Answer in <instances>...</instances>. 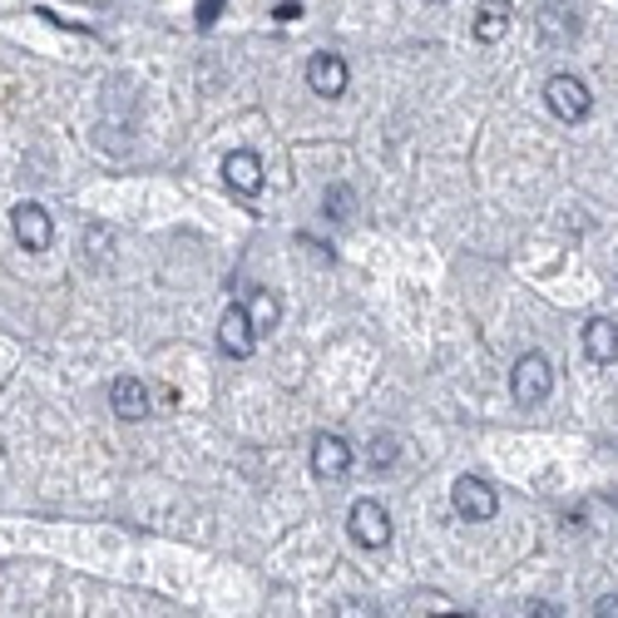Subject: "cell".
<instances>
[{
  "label": "cell",
  "mask_w": 618,
  "mask_h": 618,
  "mask_svg": "<svg viewBox=\"0 0 618 618\" xmlns=\"http://www.w3.org/2000/svg\"><path fill=\"white\" fill-rule=\"evenodd\" d=\"M347 80H351V70H347L341 55L317 50L307 60V85H312V94H322V100H341V94H347Z\"/></svg>",
  "instance_id": "obj_6"
},
{
  "label": "cell",
  "mask_w": 618,
  "mask_h": 618,
  "mask_svg": "<svg viewBox=\"0 0 618 618\" xmlns=\"http://www.w3.org/2000/svg\"><path fill=\"white\" fill-rule=\"evenodd\" d=\"M223 183H228L233 193H258L262 189V159L248 149L228 154V159H223Z\"/></svg>",
  "instance_id": "obj_13"
},
{
  "label": "cell",
  "mask_w": 618,
  "mask_h": 618,
  "mask_svg": "<svg viewBox=\"0 0 618 618\" xmlns=\"http://www.w3.org/2000/svg\"><path fill=\"white\" fill-rule=\"evenodd\" d=\"M594 614H598V618H618V598H614V594H608V598H598V604H594Z\"/></svg>",
  "instance_id": "obj_18"
},
{
  "label": "cell",
  "mask_w": 618,
  "mask_h": 618,
  "mask_svg": "<svg viewBox=\"0 0 618 618\" xmlns=\"http://www.w3.org/2000/svg\"><path fill=\"white\" fill-rule=\"evenodd\" d=\"M297 15H302V5H292V0L288 5H278V21H297Z\"/></svg>",
  "instance_id": "obj_19"
},
{
  "label": "cell",
  "mask_w": 618,
  "mask_h": 618,
  "mask_svg": "<svg viewBox=\"0 0 618 618\" xmlns=\"http://www.w3.org/2000/svg\"><path fill=\"white\" fill-rule=\"evenodd\" d=\"M450 509H456L460 519H470V525H485V519H495L499 499L480 475H460L456 485H450Z\"/></svg>",
  "instance_id": "obj_1"
},
{
  "label": "cell",
  "mask_w": 618,
  "mask_h": 618,
  "mask_svg": "<svg viewBox=\"0 0 618 618\" xmlns=\"http://www.w3.org/2000/svg\"><path fill=\"white\" fill-rule=\"evenodd\" d=\"M347 470H351V446L337 436V430L312 436V475L317 480H341Z\"/></svg>",
  "instance_id": "obj_8"
},
{
  "label": "cell",
  "mask_w": 618,
  "mask_h": 618,
  "mask_svg": "<svg viewBox=\"0 0 618 618\" xmlns=\"http://www.w3.org/2000/svg\"><path fill=\"white\" fill-rule=\"evenodd\" d=\"M218 15H223V0H203V5H199V31H213V25H218Z\"/></svg>",
  "instance_id": "obj_17"
},
{
  "label": "cell",
  "mask_w": 618,
  "mask_h": 618,
  "mask_svg": "<svg viewBox=\"0 0 618 618\" xmlns=\"http://www.w3.org/2000/svg\"><path fill=\"white\" fill-rule=\"evenodd\" d=\"M322 213H327L332 223H347L351 213H357V193H351L347 183H332V189L322 193Z\"/></svg>",
  "instance_id": "obj_15"
},
{
  "label": "cell",
  "mask_w": 618,
  "mask_h": 618,
  "mask_svg": "<svg viewBox=\"0 0 618 618\" xmlns=\"http://www.w3.org/2000/svg\"><path fill=\"white\" fill-rule=\"evenodd\" d=\"M11 228H15V238H21L25 252H45L55 243V223L41 203H21V209L11 213Z\"/></svg>",
  "instance_id": "obj_9"
},
{
  "label": "cell",
  "mask_w": 618,
  "mask_h": 618,
  "mask_svg": "<svg viewBox=\"0 0 618 618\" xmlns=\"http://www.w3.org/2000/svg\"><path fill=\"white\" fill-rule=\"evenodd\" d=\"M347 529H351V539H357L361 549H381L391 539V515L377 505V499H357V505H351Z\"/></svg>",
  "instance_id": "obj_7"
},
{
  "label": "cell",
  "mask_w": 618,
  "mask_h": 618,
  "mask_svg": "<svg viewBox=\"0 0 618 618\" xmlns=\"http://www.w3.org/2000/svg\"><path fill=\"white\" fill-rule=\"evenodd\" d=\"M549 391H554V367H549V357L525 351V357L515 361V401L519 406H539Z\"/></svg>",
  "instance_id": "obj_4"
},
{
  "label": "cell",
  "mask_w": 618,
  "mask_h": 618,
  "mask_svg": "<svg viewBox=\"0 0 618 618\" xmlns=\"http://www.w3.org/2000/svg\"><path fill=\"white\" fill-rule=\"evenodd\" d=\"M248 317H252V327H258V337H268V332L282 322V302H278V292H252Z\"/></svg>",
  "instance_id": "obj_14"
},
{
  "label": "cell",
  "mask_w": 618,
  "mask_h": 618,
  "mask_svg": "<svg viewBox=\"0 0 618 618\" xmlns=\"http://www.w3.org/2000/svg\"><path fill=\"white\" fill-rule=\"evenodd\" d=\"M110 406L120 420H144L149 416V386H144L139 377H120L110 386Z\"/></svg>",
  "instance_id": "obj_11"
},
{
  "label": "cell",
  "mask_w": 618,
  "mask_h": 618,
  "mask_svg": "<svg viewBox=\"0 0 618 618\" xmlns=\"http://www.w3.org/2000/svg\"><path fill=\"white\" fill-rule=\"evenodd\" d=\"M509 15H515V0H480L475 11V41L480 45H499L509 31Z\"/></svg>",
  "instance_id": "obj_12"
},
{
  "label": "cell",
  "mask_w": 618,
  "mask_h": 618,
  "mask_svg": "<svg viewBox=\"0 0 618 618\" xmlns=\"http://www.w3.org/2000/svg\"><path fill=\"white\" fill-rule=\"evenodd\" d=\"M367 465L371 470H391V465H396V436H377V440H371Z\"/></svg>",
  "instance_id": "obj_16"
},
{
  "label": "cell",
  "mask_w": 618,
  "mask_h": 618,
  "mask_svg": "<svg viewBox=\"0 0 618 618\" xmlns=\"http://www.w3.org/2000/svg\"><path fill=\"white\" fill-rule=\"evenodd\" d=\"M544 104H549V114H554V120H564V124L588 120V110H594L584 80H574V75H554V80L544 85Z\"/></svg>",
  "instance_id": "obj_3"
},
{
  "label": "cell",
  "mask_w": 618,
  "mask_h": 618,
  "mask_svg": "<svg viewBox=\"0 0 618 618\" xmlns=\"http://www.w3.org/2000/svg\"><path fill=\"white\" fill-rule=\"evenodd\" d=\"M252 347H258V327H252L248 307L243 302H233V307H223V322H218V351L223 357H252Z\"/></svg>",
  "instance_id": "obj_5"
},
{
  "label": "cell",
  "mask_w": 618,
  "mask_h": 618,
  "mask_svg": "<svg viewBox=\"0 0 618 618\" xmlns=\"http://www.w3.org/2000/svg\"><path fill=\"white\" fill-rule=\"evenodd\" d=\"M578 341H584V357L594 361V367H614L618 361V327L608 317H588Z\"/></svg>",
  "instance_id": "obj_10"
},
{
  "label": "cell",
  "mask_w": 618,
  "mask_h": 618,
  "mask_svg": "<svg viewBox=\"0 0 618 618\" xmlns=\"http://www.w3.org/2000/svg\"><path fill=\"white\" fill-rule=\"evenodd\" d=\"M535 31H539V45H549V50L574 45L578 41V5H574V0H544V11H539Z\"/></svg>",
  "instance_id": "obj_2"
}]
</instances>
